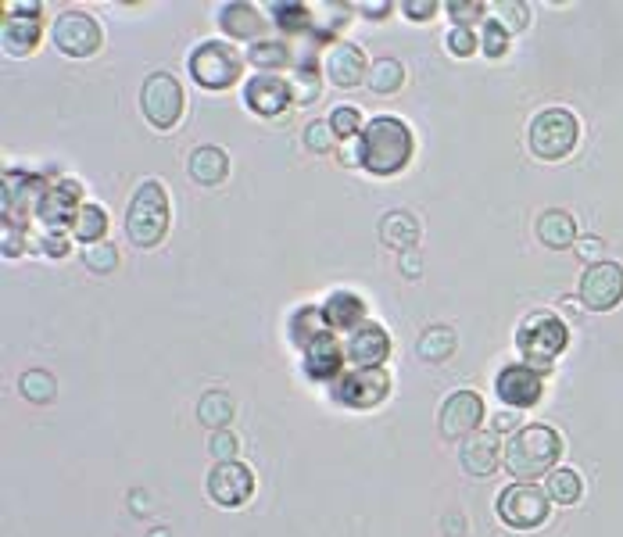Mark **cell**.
Returning <instances> with one entry per match:
<instances>
[{"mask_svg":"<svg viewBox=\"0 0 623 537\" xmlns=\"http://www.w3.org/2000/svg\"><path fill=\"white\" fill-rule=\"evenodd\" d=\"M362 151V169H369L373 176H394L412 162L416 151V137L402 119L394 115H376L359 137Z\"/></svg>","mask_w":623,"mask_h":537,"instance_id":"6da1fadb","label":"cell"},{"mask_svg":"<svg viewBox=\"0 0 623 537\" xmlns=\"http://www.w3.org/2000/svg\"><path fill=\"white\" fill-rule=\"evenodd\" d=\"M563 452V437L552 427H523L513 434V441L505 444V469L513 473L520 484H534L538 477H548Z\"/></svg>","mask_w":623,"mask_h":537,"instance_id":"7a4b0ae2","label":"cell"},{"mask_svg":"<svg viewBox=\"0 0 623 537\" xmlns=\"http://www.w3.org/2000/svg\"><path fill=\"white\" fill-rule=\"evenodd\" d=\"M126 233L129 244L137 248H158L169 233V194H165L162 179H147L140 183L126 212Z\"/></svg>","mask_w":623,"mask_h":537,"instance_id":"3957f363","label":"cell"},{"mask_svg":"<svg viewBox=\"0 0 623 537\" xmlns=\"http://www.w3.org/2000/svg\"><path fill=\"white\" fill-rule=\"evenodd\" d=\"M566 341H570V330L555 312H534L520 323L516 330V348L527 358V366L548 369L555 358L566 351Z\"/></svg>","mask_w":623,"mask_h":537,"instance_id":"277c9868","label":"cell"},{"mask_svg":"<svg viewBox=\"0 0 623 537\" xmlns=\"http://www.w3.org/2000/svg\"><path fill=\"white\" fill-rule=\"evenodd\" d=\"M577 137H581V122L566 108H545L541 115H534V122H530V129H527L530 154L541 158V162H559V158H566V154L577 147Z\"/></svg>","mask_w":623,"mask_h":537,"instance_id":"5b68a950","label":"cell"},{"mask_svg":"<svg viewBox=\"0 0 623 537\" xmlns=\"http://www.w3.org/2000/svg\"><path fill=\"white\" fill-rule=\"evenodd\" d=\"M240 69H244V58L237 54L233 43L208 40L190 54V76L205 90H230L240 79Z\"/></svg>","mask_w":623,"mask_h":537,"instance_id":"8992f818","label":"cell"},{"mask_svg":"<svg viewBox=\"0 0 623 537\" xmlns=\"http://www.w3.org/2000/svg\"><path fill=\"white\" fill-rule=\"evenodd\" d=\"M140 108L154 129H172L183 119V86L169 72H151L140 90Z\"/></svg>","mask_w":623,"mask_h":537,"instance_id":"52a82bcc","label":"cell"},{"mask_svg":"<svg viewBox=\"0 0 623 537\" xmlns=\"http://www.w3.org/2000/svg\"><path fill=\"white\" fill-rule=\"evenodd\" d=\"M51 40L61 54H69V58H90V54L101 51L104 33L97 26L94 15H86V11H61L54 18V29H51Z\"/></svg>","mask_w":623,"mask_h":537,"instance_id":"ba28073f","label":"cell"},{"mask_svg":"<svg viewBox=\"0 0 623 537\" xmlns=\"http://www.w3.org/2000/svg\"><path fill=\"white\" fill-rule=\"evenodd\" d=\"M495 509H498V516H502V523H509L513 530H534V527H541V523L548 520L552 502H548V495L541 491V487L513 484L498 495Z\"/></svg>","mask_w":623,"mask_h":537,"instance_id":"9c48e42d","label":"cell"},{"mask_svg":"<svg viewBox=\"0 0 623 537\" xmlns=\"http://www.w3.org/2000/svg\"><path fill=\"white\" fill-rule=\"evenodd\" d=\"M391 394V376L384 369H351L333 380V398L348 409H376Z\"/></svg>","mask_w":623,"mask_h":537,"instance_id":"30bf717a","label":"cell"},{"mask_svg":"<svg viewBox=\"0 0 623 537\" xmlns=\"http://www.w3.org/2000/svg\"><path fill=\"white\" fill-rule=\"evenodd\" d=\"M623 301V265L598 262L581 276V305L588 312H609Z\"/></svg>","mask_w":623,"mask_h":537,"instance_id":"8fae6325","label":"cell"},{"mask_svg":"<svg viewBox=\"0 0 623 537\" xmlns=\"http://www.w3.org/2000/svg\"><path fill=\"white\" fill-rule=\"evenodd\" d=\"M480 423H484V398L477 391H455L441 405V419H437V427L448 441H466L477 434Z\"/></svg>","mask_w":623,"mask_h":537,"instance_id":"7c38bea8","label":"cell"},{"mask_svg":"<svg viewBox=\"0 0 623 537\" xmlns=\"http://www.w3.org/2000/svg\"><path fill=\"white\" fill-rule=\"evenodd\" d=\"M79 194H83V187H79L76 179H61V183H51V187L43 190V197L36 201V215H40L43 226H51L54 233L61 230H72L79 219Z\"/></svg>","mask_w":623,"mask_h":537,"instance_id":"4fadbf2b","label":"cell"},{"mask_svg":"<svg viewBox=\"0 0 623 537\" xmlns=\"http://www.w3.org/2000/svg\"><path fill=\"white\" fill-rule=\"evenodd\" d=\"M208 495L222 509H237L255 495V473L244 462H215L208 473Z\"/></svg>","mask_w":623,"mask_h":537,"instance_id":"5bb4252c","label":"cell"},{"mask_svg":"<svg viewBox=\"0 0 623 537\" xmlns=\"http://www.w3.org/2000/svg\"><path fill=\"white\" fill-rule=\"evenodd\" d=\"M244 101L262 119H280L283 111L294 104V94H291V83L280 79L276 72H258V76H251L244 83Z\"/></svg>","mask_w":623,"mask_h":537,"instance_id":"9a60e30c","label":"cell"},{"mask_svg":"<svg viewBox=\"0 0 623 537\" xmlns=\"http://www.w3.org/2000/svg\"><path fill=\"white\" fill-rule=\"evenodd\" d=\"M541 373L538 369H530L527 362L520 366H505L495 380V394L509 405V409H530V405H538L541 401Z\"/></svg>","mask_w":623,"mask_h":537,"instance_id":"2e32d148","label":"cell"},{"mask_svg":"<svg viewBox=\"0 0 623 537\" xmlns=\"http://www.w3.org/2000/svg\"><path fill=\"white\" fill-rule=\"evenodd\" d=\"M344 355H348V362L355 369H380L384 366V358L391 355V337L384 333V326L359 323L348 333Z\"/></svg>","mask_w":623,"mask_h":537,"instance_id":"e0dca14e","label":"cell"},{"mask_svg":"<svg viewBox=\"0 0 623 537\" xmlns=\"http://www.w3.org/2000/svg\"><path fill=\"white\" fill-rule=\"evenodd\" d=\"M323 72L333 86H341V90H351V86H359L362 79H369V61L366 51H362L359 43H333L330 51L323 58Z\"/></svg>","mask_w":623,"mask_h":537,"instance_id":"ac0fdd59","label":"cell"},{"mask_svg":"<svg viewBox=\"0 0 623 537\" xmlns=\"http://www.w3.org/2000/svg\"><path fill=\"white\" fill-rule=\"evenodd\" d=\"M0 40H4V51L15 54V58H26L40 43V15H36V4H15L0 26Z\"/></svg>","mask_w":623,"mask_h":537,"instance_id":"d6986e66","label":"cell"},{"mask_svg":"<svg viewBox=\"0 0 623 537\" xmlns=\"http://www.w3.org/2000/svg\"><path fill=\"white\" fill-rule=\"evenodd\" d=\"M459 462L470 477H491L502 462V441L498 430H477L473 437H466L459 448Z\"/></svg>","mask_w":623,"mask_h":537,"instance_id":"ffe728a7","label":"cell"},{"mask_svg":"<svg viewBox=\"0 0 623 537\" xmlns=\"http://www.w3.org/2000/svg\"><path fill=\"white\" fill-rule=\"evenodd\" d=\"M538 240L552 251L577 248V222H573V215L563 212V208H548V212H541Z\"/></svg>","mask_w":623,"mask_h":537,"instance_id":"44dd1931","label":"cell"},{"mask_svg":"<svg viewBox=\"0 0 623 537\" xmlns=\"http://www.w3.org/2000/svg\"><path fill=\"white\" fill-rule=\"evenodd\" d=\"M190 176H194V183H201V187H219L222 179L230 176V154L215 144L197 147V151L190 154Z\"/></svg>","mask_w":623,"mask_h":537,"instance_id":"7402d4cb","label":"cell"},{"mask_svg":"<svg viewBox=\"0 0 623 537\" xmlns=\"http://www.w3.org/2000/svg\"><path fill=\"white\" fill-rule=\"evenodd\" d=\"M219 26L226 29V36L233 40H255L265 29V18L258 15L255 4H222L219 8Z\"/></svg>","mask_w":623,"mask_h":537,"instance_id":"603a6c76","label":"cell"},{"mask_svg":"<svg viewBox=\"0 0 623 537\" xmlns=\"http://www.w3.org/2000/svg\"><path fill=\"white\" fill-rule=\"evenodd\" d=\"M337 369H341V344L333 341V330H330L316 344L305 348V373L312 380H337Z\"/></svg>","mask_w":623,"mask_h":537,"instance_id":"cb8c5ba5","label":"cell"},{"mask_svg":"<svg viewBox=\"0 0 623 537\" xmlns=\"http://www.w3.org/2000/svg\"><path fill=\"white\" fill-rule=\"evenodd\" d=\"M323 316L330 323V330H355L362 323V316H366V305L351 290H333L323 305Z\"/></svg>","mask_w":623,"mask_h":537,"instance_id":"d4e9b609","label":"cell"},{"mask_svg":"<svg viewBox=\"0 0 623 537\" xmlns=\"http://www.w3.org/2000/svg\"><path fill=\"white\" fill-rule=\"evenodd\" d=\"M380 240L394 251H412L419 244V219L412 212H387L380 222Z\"/></svg>","mask_w":623,"mask_h":537,"instance_id":"484cf974","label":"cell"},{"mask_svg":"<svg viewBox=\"0 0 623 537\" xmlns=\"http://www.w3.org/2000/svg\"><path fill=\"white\" fill-rule=\"evenodd\" d=\"M581 473L570 466H555L552 473L545 477V495L548 502H559V505H573V502H581Z\"/></svg>","mask_w":623,"mask_h":537,"instance_id":"4316f807","label":"cell"},{"mask_svg":"<svg viewBox=\"0 0 623 537\" xmlns=\"http://www.w3.org/2000/svg\"><path fill=\"white\" fill-rule=\"evenodd\" d=\"M323 333H330V323H326L323 308H301L294 312L291 319V341L298 348H308V344H316Z\"/></svg>","mask_w":623,"mask_h":537,"instance_id":"83f0119b","label":"cell"},{"mask_svg":"<svg viewBox=\"0 0 623 537\" xmlns=\"http://www.w3.org/2000/svg\"><path fill=\"white\" fill-rule=\"evenodd\" d=\"M419 358H427V362H448L455 351V330L452 326H430L416 344Z\"/></svg>","mask_w":623,"mask_h":537,"instance_id":"f1b7e54d","label":"cell"},{"mask_svg":"<svg viewBox=\"0 0 623 537\" xmlns=\"http://www.w3.org/2000/svg\"><path fill=\"white\" fill-rule=\"evenodd\" d=\"M248 61L262 72H280L283 65H291V51H287L283 40H258V43H251Z\"/></svg>","mask_w":623,"mask_h":537,"instance_id":"f546056e","label":"cell"},{"mask_svg":"<svg viewBox=\"0 0 623 537\" xmlns=\"http://www.w3.org/2000/svg\"><path fill=\"white\" fill-rule=\"evenodd\" d=\"M18 391H22L26 401H33V405H47L58 394V380L47 369H26L22 380H18Z\"/></svg>","mask_w":623,"mask_h":537,"instance_id":"4dcf8cb0","label":"cell"},{"mask_svg":"<svg viewBox=\"0 0 623 537\" xmlns=\"http://www.w3.org/2000/svg\"><path fill=\"white\" fill-rule=\"evenodd\" d=\"M369 90L373 94H398L402 90V83H405V69H402V61H394V58H380L369 69Z\"/></svg>","mask_w":623,"mask_h":537,"instance_id":"1f68e13d","label":"cell"},{"mask_svg":"<svg viewBox=\"0 0 623 537\" xmlns=\"http://www.w3.org/2000/svg\"><path fill=\"white\" fill-rule=\"evenodd\" d=\"M197 416H201L205 427L222 430L233 419V398L226 391H208L205 398H201V405H197Z\"/></svg>","mask_w":623,"mask_h":537,"instance_id":"d6a6232c","label":"cell"},{"mask_svg":"<svg viewBox=\"0 0 623 537\" xmlns=\"http://www.w3.org/2000/svg\"><path fill=\"white\" fill-rule=\"evenodd\" d=\"M104 230H108V212H104L101 205H83L76 226H72V237L83 240L86 248H90V244L104 240Z\"/></svg>","mask_w":623,"mask_h":537,"instance_id":"836d02e7","label":"cell"},{"mask_svg":"<svg viewBox=\"0 0 623 537\" xmlns=\"http://www.w3.org/2000/svg\"><path fill=\"white\" fill-rule=\"evenodd\" d=\"M291 94H294V104H316L319 94H323V79H319V72L312 69V61H305V65H298V72L291 76Z\"/></svg>","mask_w":623,"mask_h":537,"instance_id":"e575fe53","label":"cell"},{"mask_svg":"<svg viewBox=\"0 0 623 537\" xmlns=\"http://www.w3.org/2000/svg\"><path fill=\"white\" fill-rule=\"evenodd\" d=\"M498 26L505 29V33H523V29L530 26V8L527 4H520V0H502V4H498Z\"/></svg>","mask_w":623,"mask_h":537,"instance_id":"d590c367","label":"cell"},{"mask_svg":"<svg viewBox=\"0 0 623 537\" xmlns=\"http://www.w3.org/2000/svg\"><path fill=\"white\" fill-rule=\"evenodd\" d=\"M83 262L94 269V273H115V265H119V248L108 244V240H97L90 248H83Z\"/></svg>","mask_w":623,"mask_h":537,"instance_id":"8d00e7d4","label":"cell"},{"mask_svg":"<svg viewBox=\"0 0 623 537\" xmlns=\"http://www.w3.org/2000/svg\"><path fill=\"white\" fill-rule=\"evenodd\" d=\"M305 147L312 154H330L333 147H337V133H333L330 122H323V119L308 122L305 126Z\"/></svg>","mask_w":623,"mask_h":537,"instance_id":"74e56055","label":"cell"},{"mask_svg":"<svg viewBox=\"0 0 623 537\" xmlns=\"http://www.w3.org/2000/svg\"><path fill=\"white\" fill-rule=\"evenodd\" d=\"M308 8L305 4H273V22L280 29H291V33H298V29L308 26Z\"/></svg>","mask_w":623,"mask_h":537,"instance_id":"f35d334b","label":"cell"},{"mask_svg":"<svg viewBox=\"0 0 623 537\" xmlns=\"http://www.w3.org/2000/svg\"><path fill=\"white\" fill-rule=\"evenodd\" d=\"M480 51H484L487 58H502V54L509 51V33L498 26L495 18H491V22L484 26V36H480Z\"/></svg>","mask_w":623,"mask_h":537,"instance_id":"ab89813d","label":"cell"},{"mask_svg":"<svg viewBox=\"0 0 623 537\" xmlns=\"http://www.w3.org/2000/svg\"><path fill=\"white\" fill-rule=\"evenodd\" d=\"M444 11L455 18V26L470 29V22H477V18L484 15V4H480V0H448Z\"/></svg>","mask_w":623,"mask_h":537,"instance_id":"60d3db41","label":"cell"},{"mask_svg":"<svg viewBox=\"0 0 623 537\" xmlns=\"http://www.w3.org/2000/svg\"><path fill=\"white\" fill-rule=\"evenodd\" d=\"M208 452H212L215 462H237V437H233L230 430H212Z\"/></svg>","mask_w":623,"mask_h":537,"instance_id":"b9f144b4","label":"cell"},{"mask_svg":"<svg viewBox=\"0 0 623 537\" xmlns=\"http://www.w3.org/2000/svg\"><path fill=\"white\" fill-rule=\"evenodd\" d=\"M330 126H333V133H337V140H351L355 133H359L362 119H359V111L355 108H337L330 115Z\"/></svg>","mask_w":623,"mask_h":537,"instance_id":"7bdbcfd3","label":"cell"},{"mask_svg":"<svg viewBox=\"0 0 623 537\" xmlns=\"http://www.w3.org/2000/svg\"><path fill=\"white\" fill-rule=\"evenodd\" d=\"M444 43H448V51H452L455 58H470V54L480 47V40L473 36V29H466V26H455Z\"/></svg>","mask_w":623,"mask_h":537,"instance_id":"ee69618b","label":"cell"},{"mask_svg":"<svg viewBox=\"0 0 623 537\" xmlns=\"http://www.w3.org/2000/svg\"><path fill=\"white\" fill-rule=\"evenodd\" d=\"M402 11L412 18V22H430V18H434V11H437V4H434V0H405Z\"/></svg>","mask_w":623,"mask_h":537,"instance_id":"f6af8a7d","label":"cell"},{"mask_svg":"<svg viewBox=\"0 0 623 537\" xmlns=\"http://www.w3.org/2000/svg\"><path fill=\"white\" fill-rule=\"evenodd\" d=\"M602 251H606V244L598 237H584V240H577V255L584 258V262H591V265H598L602 262Z\"/></svg>","mask_w":623,"mask_h":537,"instance_id":"bcb514c9","label":"cell"},{"mask_svg":"<svg viewBox=\"0 0 623 537\" xmlns=\"http://www.w3.org/2000/svg\"><path fill=\"white\" fill-rule=\"evenodd\" d=\"M359 11H362V15H366V18H387V15H391V4H387V0H376V4L362 0Z\"/></svg>","mask_w":623,"mask_h":537,"instance_id":"7dc6e473","label":"cell"},{"mask_svg":"<svg viewBox=\"0 0 623 537\" xmlns=\"http://www.w3.org/2000/svg\"><path fill=\"white\" fill-rule=\"evenodd\" d=\"M43 251L54 255V258H61L69 248H65V237H61V233H51V237H43Z\"/></svg>","mask_w":623,"mask_h":537,"instance_id":"c3c4849f","label":"cell"},{"mask_svg":"<svg viewBox=\"0 0 623 537\" xmlns=\"http://www.w3.org/2000/svg\"><path fill=\"white\" fill-rule=\"evenodd\" d=\"M402 273L409 280H419V255L416 251H402Z\"/></svg>","mask_w":623,"mask_h":537,"instance_id":"681fc988","label":"cell"},{"mask_svg":"<svg viewBox=\"0 0 623 537\" xmlns=\"http://www.w3.org/2000/svg\"><path fill=\"white\" fill-rule=\"evenodd\" d=\"M4 255H22V230L15 233V237H11V230L8 226H4Z\"/></svg>","mask_w":623,"mask_h":537,"instance_id":"f907efd6","label":"cell"},{"mask_svg":"<svg viewBox=\"0 0 623 537\" xmlns=\"http://www.w3.org/2000/svg\"><path fill=\"white\" fill-rule=\"evenodd\" d=\"M516 423H520V416H516V412H498V416H495V430H498V434L513 430Z\"/></svg>","mask_w":623,"mask_h":537,"instance_id":"816d5d0a","label":"cell"},{"mask_svg":"<svg viewBox=\"0 0 623 537\" xmlns=\"http://www.w3.org/2000/svg\"><path fill=\"white\" fill-rule=\"evenodd\" d=\"M147 537H172V534H169V530H165V527H158V530H151V534H147Z\"/></svg>","mask_w":623,"mask_h":537,"instance_id":"f5cc1de1","label":"cell"}]
</instances>
